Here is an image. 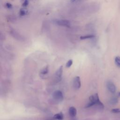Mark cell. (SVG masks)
Listing matches in <instances>:
<instances>
[{"instance_id": "52a82bcc", "label": "cell", "mask_w": 120, "mask_h": 120, "mask_svg": "<svg viewBox=\"0 0 120 120\" xmlns=\"http://www.w3.org/2000/svg\"><path fill=\"white\" fill-rule=\"evenodd\" d=\"M68 112H69V115L72 118H74L76 115L77 111L75 107H74L73 106H71L69 108Z\"/></svg>"}, {"instance_id": "5b68a950", "label": "cell", "mask_w": 120, "mask_h": 120, "mask_svg": "<svg viewBox=\"0 0 120 120\" xmlns=\"http://www.w3.org/2000/svg\"><path fill=\"white\" fill-rule=\"evenodd\" d=\"M106 87L108 90L112 93H115L116 91V88L115 84L111 81H108L106 82Z\"/></svg>"}, {"instance_id": "8992f818", "label": "cell", "mask_w": 120, "mask_h": 120, "mask_svg": "<svg viewBox=\"0 0 120 120\" xmlns=\"http://www.w3.org/2000/svg\"><path fill=\"white\" fill-rule=\"evenodd\" d=\"M73 86L76 90H78L81 86V82L79 76H75L73 79Z\"/></svg>"}, {"instance_id": "3957f363", "label": "cell", "mask_w": 120, "mask_h": 120, "mask_svg": "<svg viewBox=\"0 0 120 120\" xmlns=\"http://www.w3.org/2000/svg\"><path fill=\"white\" fill-rule=\"evenodd\" d=\"M56 23L59 26H64L66 27H70L71 26V23L68 20L65 19H60L56 21Z\"/></svg>"}, {"instance_id": "ba28073f", "label": "cell", "mask_w": 120, "mask_h": 120, "mask_svg": "<svg viewBox=\"0 0 120 120\" xmlns=\"http://www.w3.org/2000/svg\"><path fill=\"white\" fill-rule=\"evenodd\" d=\"M63 118V114L61 112L55 114L53 116V119H55L56 120H62Z\"/></svg>"}, {"instance_id": "7a4b0ae2", "label": "cell", "mask_w": 120, "mask_h": 120, "mask_svg": "<svg viewBox=\"0 0 120 120\" xmlns=\"http://www.w3.org/2000/svg\"><path fill=\"white\" fill-rule=\"evenodd\" d=\"M53 99L57 102H61L63 99V95L61 91L57 90L55 91L52 94Z\"/></svg>"}, {"instance_id": "9c48e42d", "label": "cell", "mask_w": 120, "mask_h": 120, "mask_svg": "<svg viewBox=\"0 0 120 120\" xmlns=\"http://www.w3.org/2000/svg\"><path fill=\"white\" fill-rule=\"evenodd\" d=\"M49 72V68L48 66H46L42 68L40 71V75H47Z\"/></svg>"}, {"instance_id": "277c9868", "label": "cell", "mask_w": 120, "mask_h": 120, "mask_svg": "<svg viewBox=\"0 0 120 120\" xmlns=\"http://www.w3.org/2000/svg\"><path fill=\"white\" fill-rule=\"evenodd\" d=\"M63 74V67L60 66L59 68L56 71L55 73V77L57 82H59L61 81L62 78V75Z\"/></svg>"}, {"instance_id": "ac0fdd59", "label": "cell", "mask_w": 120, "mask_h": 120, "mask_svg": "<svg viewBox=\"0 0 120 120\" xmlns=\"http://www.w3.org/2000/svg\"><path fill=\"white\" fill-rule=\"evenodd\" d=\"M118 95L119 97H120V92H118Z\"/></svg>"}, {"instance_id": "8fae6325", "label": "cell", "mask_w": 120, "mask_h": 120, "mask_svg": "<svg viewBox=\"0 0 120 120\" xmlns=\"http://www.w3.org/2000/svg\"><path fill=\"white\" fill-rule=\"evenodd\" d=\"M115 63L117 67L120 68V57L116 56L115 58Z\"/></svg>"}, {"instance_id": "d6986e66", "label": "cell", "mask_w": 120, "mask_h": 120, "mask_svg": "<svg viewBox=\"0 0 120 120\" xmlns=\"http://www.w3.org/2000/svg\"><path fill=\"white\" fill-rule=\"evenodd\" d=\"M56 120L53 118V119H49V120Z\"/></svg>"}, {"instance_id": "2e32d148", "label": "cell", "mask_w": 120, "mask_h": 120, "mask_svg": "<svg viewBox=\"0 0 120 120\" xmlns=\"http://www.w3.org/2000/svg\"><path fill=\"white\" fill-rule=\"evenodd\" d=\"M112 112L114 113H118V112H120V109L119 108H114V109H112Z\"/></svg>"}, {"instance_id": "7c38bea8", "label": "cell", "mask_w": 120, "mask_h": 120, "mask_svg": "<svg viewBox=\"0 0 120 120\" xmlns=\"http://www.w3.org/2000/svg\"><path fill=\"white\" fill-rule=\"evenodd\" d=\"M118 102V99L116 97H113L111 99H110V104H112V105H115L116 104H117Z\"/></svg>"}, {"instance_id": "30bf717a", "label": "cell", "mask_w": 120, "mask_h": 120, "mask_svg": "<svg viewBox=\"0 0 120 120\" xmlns=\"http://www.w3.org/2000/svg\"><path fill=\"white\" fill-rule=\"evenodd\" d=\"M95 37V36L93 35H85L83 36L80 37V38L82 40L83 39H90V38H92Z\"/></svg>"}, {"instance_id": "5bb4252c", "label": "cell", "mask_w": 120, "mask_h": 120, "mask_svg": "<svg viewBox=\"0 0 120 120\" xmlns=\"http://www.w3.org/2000/svg\"><path fill=\"white\" fill-rule=\"evenodd\" d=\"M72 64H73V60H69L66 63V66L67 68H70L72 66Z\"/></svg>"}, {"instance_id": "6da1fadb", "label": "cell", "mask_w": 120, "mask_h": 120, "mask_svg": "<svg viewBox=\"0 0 120 120\" xmlns=\"http://www.w3.org/2000/svg\"><path fill=\"white\" fill-rule=\"evenodd\" d=\"M95 105H97L101 108H104V105L100 101L98 93H95L90 97L89 102L86 105V107H91Z\"/></svg>"}, {"instance_id": "e0dca14e", "label": "cell", "mask_w": 120, "mask_h": 120, "mask_svg": "<svg viewBox=\"0 0 120 120\" xmlns=\"http://www.w3.org/2000/svg\"><path fill=\"white\" fill-rule=\"evenodd\" d=\"M5 6L8 8H11L12 7V5L10 3H9V2H7L6 3Z\"/></svg>"}, {"instance_id": "9a60e30c", "label": "cell", "mask_w": 120, "mask_h": 120, "mask_svg": "<svg viewBox=\"0 0 120 120\" xmlns=\"http://www.w3.org/2000/svg\"><path fill=\"white\" fill-rule=\"evenodd\" d=\"M29 2L28 0H24V1L23 2V3H22V5L23 7H27V6L29 5Z\"/></svg>"}, {"instance_id": "ffe728a7", "label": "cell", "mask_w": 120, "mask_h": 120, "mask_svg": "<svg viewBox=\"0 0 120 120\" xmlns=\"http://www.w3.org/2000/svg\"><path fill=\"white\" fill-rule=\"evenodd\" d=\"M71 120H76V119H72Z\"/></svg>"}, {"instance_id": "4fadbf2b", "label": "cell", "mask_w": 120, "mask_h": 120, "mask_svg": "<svg viewBox=\"0 0 120 120\" xmlns=\"http://www.w3.org/2000/svg\"><path fill=\"white\" fill-rule=\"evenodd\" d=\"M27 12V10L25 8H21L20 10V15L21 16H24L26 14Z\"/></svg>"}]
</instances>
